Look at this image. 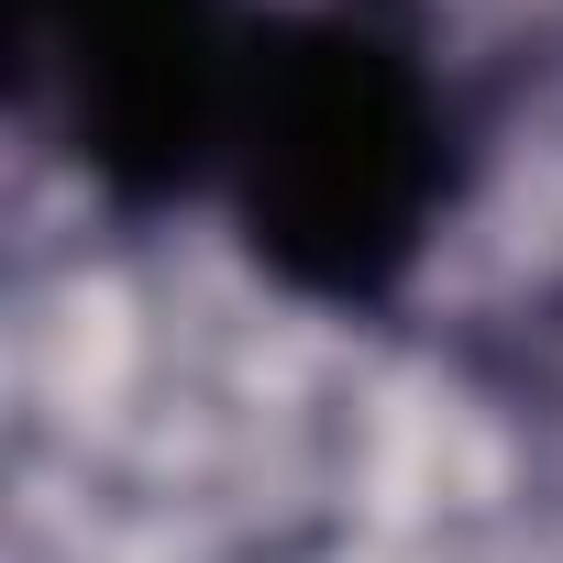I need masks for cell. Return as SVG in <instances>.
Here are the masks:
<instances>
[{
    "instance_id": "obj_1",
    "label": "cell",
    "mask_w": 563,
    "mask_h": 563,
    "mask_svg": "<svg viewBox=\"0 0 563 563\" xmlns=\"http://www.w3.org/2000/svg\"><path fill=\"white\" fill-rule=\"evenodd\" d=\"M486 166L464 67L442 56L431 0H265L232 133L221 210L232 254L288 310L387 321Z\"/></svg>"
},
{
    "instance_id": "obj_2",
    "label": "cell",
    "mask_w": 563,
    "mask_h": 563,
    "mask_svg": "<svg viewBox=\"0 0 563 563\" xmlns=\"http://www.w3.org/2000/svg\"><path fill=\"white\" fill-rule=\"evenodd\" d=\"M265 0H12V111L111 221L221 199V133Z\"/></svg>"
}]
</instances>
